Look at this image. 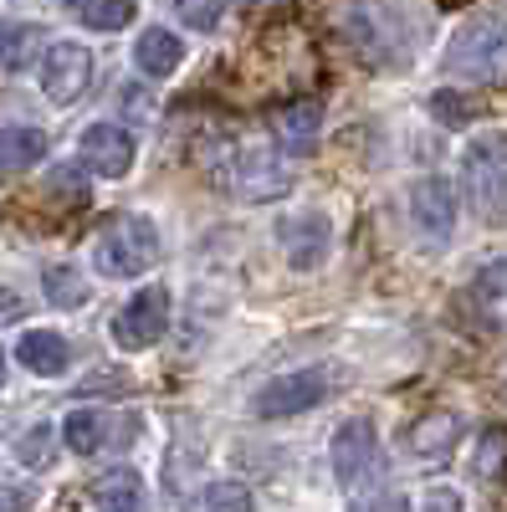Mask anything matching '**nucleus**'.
Here are the masks:
<instances>
[{
	"label": "nucleus",
	"mask_w": 507,
	"mask_h": 512,
	"mask_svg": "<svg viewBox=\"0 0 507 512\" xmlns=\"http://www.w3.org/2000/svg\"><path fill=\"white\" fill-rule=\"evenodd\" d=\"M134 0H77V16L82 26H93V31H123L134 21Z\"/></svg>",
	"instance_id": "obj_18"
},
{
	"label": "nucleus",
	"mask_w": 507,
	"mask_h": 512,
	"mask_svg": "<svg viewBox=\"0 0 507 512\" xmlns=\"http://www.w3.org/2000/svg\"><path fill=\"white\" fill-rule=\"evenodd\" d=\"M379 472V441H374V425L364 420V415H354V420H344L333 431V477H338V487H364L369 477Z\"/></svg>",
	"instance_id": "obj_4"
},
{
	"label": "nucleus",
	"mask_w": 507,
	"mask_h": 512,
	"mask_svg": "<svg viewBox=\"0 0 507 512\" xmlns=\"http://www.w3.org/2000/svg\"><path fill=\"white\" fill-rule=\"evenodd\" d=\"M420 512H461V497L451 487H436V492H426V507Z\"/></svg>",
	"instance_id": "obj_30"
},
{
	"label": "nucleus",
	"mask_w": 507,
	"mask_h": 512,
	"mask_svg": "<svg viewBox=\"0 0 507 512\" xmlns=\"http://www.w3.org/2000/svg\"><path fill=\"white\" fill-rule=\"evenodd\" d=\"M154 256H159V231L149 216H134V210L108 216V226L93 241V262L103 277H139V272H149Z\"/></svg>",
	"instance_id": "obj_2"
},
{
	"label": "nucleus",
	"mask_w": 507,
	"mask_h": 512,
	"mask_svg": "<svg viewBox=\"0 0 507 512\" xmlns=\"http://www.w3.org/2000/svg\"><path fill=\"white\" fill-rule=\"evenodd\" d=\"M446 72L477 88H507V21L502 16H472L451 36Z\"/></svg>",
	"instance_id": "obj_1"
},
{
	"label": "nucleus",
	"mask_w": 507,
	"mask_h": 512,
	"mask_svg": "<svg viewBox=\"0 0 507 512\" xmlns=\"http://www.w3.org/2000/svg\"><path fill=\"white\" fill-rule=\"evenodd\" d=\"M16 318H26V297L11 292V287H0V328L16 323Z\"/></svg>",
	"instance_id": "obj_29"
},
{
	"label": "nucleus",
	"mask_w": 507,
	"mask_h": 512,
	"mask_svg": "<svg viewBox=\"0 0 507 512\" xmlns=\"http://www.w3.org/2000/svg\"><path fill=\"white\" fill-rule=\"evenodd\" d=\"M41 154H47V134L31 123H11V128H0V169H31Z\"/></svg>",
	"instance_id": "obj_14"
},
{
	"label": "nucleus",
	"mask_w": 507,
	"mask_h": 512,
	"mask_svg": "<svg viewBox=\"0 0 507 512\" xmlns=\"http://www.w3.org/2000/svg\"><path fill=\"white\" fill-rule=\"evenodd\" d=\"M41 47V26L31 21H0V72H26Z\"/></svg>",
	"instance_id": "obj_16"
},
{
	"label": "nucleus",
	"mask_w": 507,
	"mask_h": 512,
	"mask_svg": "<svg viewBox=\"0 0 507 512\" xmlns=\"http://www.w3.org/2000/svg\"><path fill=\"white\" fill-rule=\"evenodd\" d=\"M0 384H6V354H0Z\"/></svg>",
	"instance_id": "obj_32"
},
{
	"label": "nucleus",
	"mask_w": 507,
	"mask_h": 512,
	"mask_svg": "<svg viewBox=\"0 0 507 512\" xmlns=\"http://www.w3.org/2000/svg\"><path fill=\"white\" fill-rule=\"evenodd\" d=\"M461 185L482 221H507V134H477V144L461 159Z\"/></svg>",
	"instance_id": "obj_3"
},
{
	"label": "nucleus",
	"mask_w": 507,
	"mask_h": 512,
	"mask_svg": "<svg viewBox=\"0 0 507 512\" xmlns=\"http://www.w3.org/2000/svg\"><path fill=\"white\" fill-rule=\"evenodd\" d=\"M246 6H257V0H246Z\"/></svg>",
	"instance_id": "obj_33"
},
{
	"label": "nucleus",
	"mask_w": 507,
	"mask_h": 512,
	"mask_svg": "<svg viewBox=\"0 0 507 512\" xmlns=\"http://www.w3.org/2000/svg\"><path fill=\"white\" fill-rule=\"evenodd\" d=\"M31 502H36L31 487H6V482H0V512H26Z\"/></svg>",
	"instance_id": "obj_28"
},
{
	"label": "nucleus",
	"mask_w": 507,
	"mask_h": 512,
	"mask_svg": "<svg viewBox=\"0 0 507 512\" xmlns=\"http://www.w3.org/2000/svg\"><path fill=\"white\" fill-rule=\"evenodd\" d=\"M318 128H323V103L318 98H298V103H287L277 113V144L287 154H313Z\"/></svg>",
	"instance_id": "obj_12"
},
{
	"label": "nucleus",
	"mask_w": 507,
	"mask_h": 512,
	"mask_svg": "<svg viewBox=\"0 0 507 512\" xmlns=\"http://www.w3.org/2000/svg\"><path fill=\"white\" fill-rule=\"evenodd\" d=\"M200 512H257V502L241 482H210L200 492Z\"/></svg>",
	"instance_id": "obj_21"
},
{
	"label": "nucleus",
	"mask_w": 507,
	"mask_h": 512,
	"mask_svg": "<svg viewBox=\"0 0 507 512\" xmlns=\"http://www.w3.org/2000/svg\"><path fill=\"white\" fill-rule=\"evenodd\" d=\"M52 441H57L52 425H36L31 436H21V461H26V466H47V461H52Z\"/></svg>",
	"instance_id": "obj_24"
},
{
	"label": "nucleus",
	"mask_w": 507,
	"mask_h": 512,
	"mask_svg": "<svg viewBox=\"0 0 507 512\" xmlns=\"http://www.w3.org/2000/svg\"><path fill=\"white\" fill-rule=\"evenodd\" d=\"M175 11L190 31H210L221 21V0H175Z\"/></svg>",
	"instance_id": "obj_23"
},
{
	"label": "nucleus",
	"mask_w": 507,
	"mask_h": 512,
	"mask_svg": "<svg viewBox=\"0 0 507 512\" xmlns=\"http://www.w3.org/2000/svg\"><path fill=\"white\" fill-rule=\"evenodd\" d=\"M93 492H98V497H113V502H134V497H139V477H134V472H113V477H103Z\"/></svg>",
	"instance_id": "obj_26"
},
{
	"label": "nucleus",
	"mask_w": 507,
	"mask_h": 512,
	"mask_svg": "<svg viewBox=\"0 0 507 512\" xmlns=\"http://www.w3.org/2000/svg\"><path fill=\"white\" fill-rule=\"evenodd\" d=\"M410 221L426 246H446L456 231V185L446 175H426L410 190Z\"/></svg>",
	"instance_id": "obj_5"
},
{
	"label": "nucleus",
	"mask_w": 507,
	"mask_h": 512,
	"mask_svg": "<svg viewBox=\"0 0 507 512\" xmlns=\"http://www.w3.org/2000/svg\"><path fill=\"white\" fill-rule=\"evenodd\" d=\"M185 62V47H180V36L175 31H164V26H149L139 41H134V67L144 77H169Z\"/></svg>",
	"instance_id": "obj_13"
},
{
	"label": "nucleus",
	"mask_w": 507,
	"mask_h": 512,
	"mask_svg": "<svg viewBox=\"0 0 507 512\" xmlns=\"http://www.w3.org/2000/svg\"><path fill=\"white\" fill-rule=\"evenodd\" d=\"M456 441H461V415H456V410H431V415H420V420L410 425V436H405L410 456H420V461L451 456Z\"/></svg>",
	"instance_id": "obj_11"
},
{
	"label": "nucleus",
	"mask_w": 507,
	"mask_h": 512,
	"mask_svg": "<svg viewBox=\"0 0 507 512\" xmlns=\"http://www.w3.org/2000/svg\"><path fill=\"white\" fill-rule=\"evenodd\" d=\"M93 82V52L82 41H52L47 57H41V88H47L52 103H77Z\"/></svg>",
	"instance_id": "obj_6"
},
{
	"label": "nucleus",
	"mask_w": 507,
	"mask_h": 512,
	"mask_svg": "<svg viewBox=\"0 0 507 512\" xmlns=\"http://www.w3.org/2000/svg\"><path fill=\"white\" fill-rule=\"evenodd\" d=\"M164 328H169V292H164V287L134 292V303L113 318V338H118L123 349H149V344H159Z\"/></svg>",
	"instance_id": "obj_8"
},
{
	"label": "nucleus",
	"mask_w": 507,
	"mask_h": 512,
	"mask_svg": "<svg viewBox=\"0 0 507 512\" xmlns=\"http://www.w3.org/2000/svg\"><path fill=\"white\" fill-rule=\"evenodd\" d=\"M47 303L52 308H82L88 303V282L77 267H47Z\"/></svg>",
	"instance_id": "obj_19"
},
{
	"label": "nucleus",
	"mask_w": 507,
	"mask_h": 512,
	"mask_svg": "<svg viewBox=\"0 0 507 512\" xmlns=\"http://www.w3.org/2000/svg\"><path fill=\"white\" fill-rule=\"evenodd\" d=\"M241 164H246V175H262V169H267V154L257 149V154H246ZM282 190H287L282 175H272V180H262V185H251V195H257V200H262V195H282Z\"/></svg>",
	"instance_id": "obj_27"
},
{
	"label": "nucleus",
	"mask_w": 507,
	"mask_h": 512,
	"mask_svg": "<svg viewBox=\"0 0 507 512\" xmlns=\"http://www.w3.org/2000/svg\"><path fill=\"white\" fill-rule=\"evenodd\" d=\"M477 297H487V303H507V262H492L482 277H477V287H472Z\"/></svg>",
	"instance_id": "obj_25"
},
{
	"label": "nucleus",
	"mask_w": 507,
	"mask_h": 512,
	"mask_svg": "<svg viewBox=\"0 0 507 512\" xmlns=\"http://www.w3.org/2000/svg\"><path fill=\"white\" fill-rule=\"evenodd\" d=\"M472 477H477L482 487H492V482H502V477H507V425H487V431L477 436Z\"/></svg>",
	"instance_id": "obj_17"
},
{
	"label": "nucleus",
	"mask_w": 507,
	"mask_h": 512,
	"mask_svg": "<svg viewBox=\"0 0 507 512\" xmlns=\"http://www.w3.org/2000/svg\"><path fill=\"white\" fill-rule=\"evenodd\" d=\"M82 164L93 169L103 180H123L134 169V139L123 123H93L88 134H82Z\"/></svg>",
	"instance_id": "obj_9"
},
{
	"label": "nucleus",
	"mask_w": 507,
	"mask_h": 512,
	"mask_svg": "<svg viewBox=\"0 0 507 512\" xmlns=\"http://www.w3.org/2000/svg\"><path fill=\"white\" fill-rule=\"evenodd\" d=\"M16 359H21L31 374H62V369H67V338H62V333H21Z\"/></svg>",
	"instance_id": "obj_15"
},
{
	"label": "nucleus",
	"mask_w": 507,
	"mask_h": 512,
	"mask_svg": "<svg viewBox=\"0 0 507 512\" xmlns=\"http://www.w3.org/2000/svg\"><path fill=\"white\" fill-rule=\"evenodd\" d=\"M62 441H67L77 456H93V451L103 446V415H93V410H77V415H67V425H62Z\"/></svg>",
	"instance_id": "obj_20"
},
{
	"label": "nucleus",
	"mask_w": 507,
	"mask_h": 512,
	"mask_svg": "<svg viewBox=\"0 0 507 512\" xmlns=\"http://www.w3.org/2000/svg\"><path fill=\"white\" fill-rule=\"evenodd\" d=\"M282 246H287V262L298 272H313L328 251V216H287L282 221Z\"/></svg>",
	"instance_id": "obj_10"
},
{
	"label": "nucleus",
	"mask_w": 507,
	"mask_h": 512,
	"mask_svg": "<svg viewBox=\"0 0 507 512\" xmlns=\"http://www.w3.org/2000/svg\"><path fill=\"white\" fill-rule=\"evenodd\" d=\"M323 395H328V374L323 369H292V374H277L257 395V415L262 420H287V415L313 410Z\"/></svg>",
	"instance_id": "obj_7"
},
{
	"label": "nucleus",
	"mask_w": 507,
	"mask_h": 512,
	"mask_svg": "<svg viewBox=\"0 0 507 512\" xmlns=\"http://www.w3.org/2000/svg\"><path fill=\"white\" fill-rule=\"evenodd\" d=\"M374 512H410V502H405V497H385Z\"/></svg>",
	"instance_id": "obj_31"
},
{
	"label": "nucleus",
	"mask_w": 507,
	"mask_h": 512,
	"mask_svg": "<svg viewBox=\"0 0 507 512\" xmlns=\"http://www.w3.org/2000/svg\"><path fill=\"white\" fill-rule=\"evenodd\" d=\"M431 113L446 123V128H461L467 118H477V98H467V93H456V88H441L436 98H431Z\"/></svg>",
	"instance_id": "obj_22"
}]
</instances>
